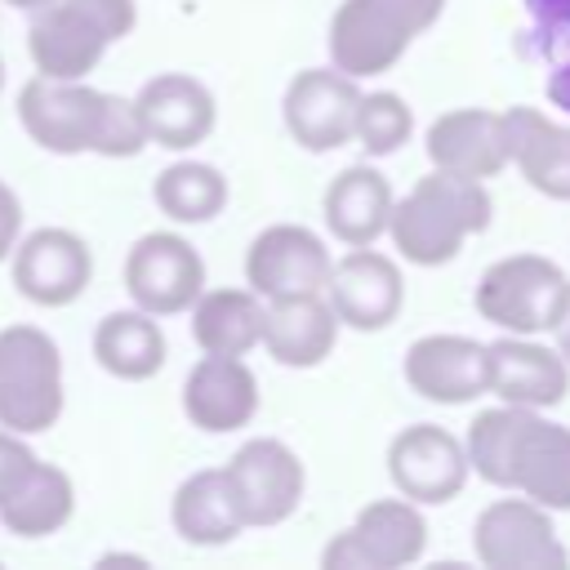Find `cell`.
<instances>
[{
  "instance_id": "34",
  "label": "cell",
  "mask_w": 570,
  "mask_h": 570,
  "mask_svg": "<svg viewBox=\"0 0 570 570\" xmlns=\"http://www.w3.org/2000/svg\"><path fill=\"white\" fill-rule=\"evenodd\" d=\"M18 232H22V200H18V191L0 178V263H4L9 249L18 245Z\"/></svg>"
},
{
  "instance_id": "21",
  "label": "cell",
  "mask_w": 570,
  "mask_h": 570,
  "mask_svg": "<svg viewBox=\"0 0 570 570\" xmlns=\"http://www.w3.org/2000/svg\"><path fill=\"white\" fill-rule=\"evenodd\" d=\"M338 316L325 294H294V298H267L263 307V347L272 361L289 370H312L334 352Z\"/></svg>"
},
{
  "instance_id": "20",
  "label": "cell",
  "mask_w": 570,
  "mask_h": 570,
  "mask_svg": "<svg viewBox=\"0 0 570 570\" xmlns=\"http://www.w3.org/2000/svg\"><path fill=\"white\" fill-rule=\"evenodd\" d=\"M508 472H512V490H521L539 508L570 512V428L539 419V410H530V419L512 441Z\"/></svg>"
},
{
  "instance_id": "32",
  "label": "cell",
  "mask_w": 570,
  "mask_h": 570,
  "mask_svg": "<svg viewBox=\"0 0 570 570\" xmlns=\"http://www.w3.org/2000/svg\"><path fill=\"white\" fill-rule=\"evenodd\" d=\"M31 463H36L31 445H27L18 432H4V428H0V499L31 472Z\"/></svg>"
},
{
  "instance_id": "33",
  "label": "cell",
  "mask_w": 570,
  "mask_h": 570,
  "mask_svg": "<svg viewBox=\"0 0 570 570\" xmlns=\"http://www.w3.org/2000/svg\"><path fill=\"white\" fill-rule=\"evenodd\" d=\"M321 566H325V570H374V561L365 557V548L356 543L352 530H343V534H334V539L325 543Z\"/></svg>"
},
{
  "instance_id": "24",
  "label": "cell",
  "mask_w": 570,
  "mask_h": 570,
  "mask_svg": "<svg viewBox=\"0 0 570 570\" xmlns=\"http://www.w3.org/2000/svg\"><path fill=\"white\" fill-rule=\"evenodd\" d=\"M169 521L174 530L196 543V548H223L232 543L245 521H240V508H236V494H232V481L223 468H205V472H191L178 490H174V503H169Z\"/></svg>"
},
{
  "instance_id": "1",
  "label": "cell",
  "mask_w": 570,
  "mask_h": 570,
  "mask_svg": "<svg viewBox=\"0 0 570 570\" xmlns=\"http://www.w3.org/2000/svg\"><path fill=\"white\" fill-rule=\"evenodd\" d=\"M18 120H22L27 138L53 156L94 151L107 160H125L147 147L134 98L102 94L85 80L31 76L18 89Z\"/></svg>"
},
{
  "instance_id": "30",
  "label": "cell",
  "mask_w": 570,
  "mask_h": 570,
  "mask_svg": "<svg viewBox=\"0 0 570 570\" xmlns=\"http://www.w3.org/2000/svg\"><path fill=\"white\" fill-rule=\"evenodd\" d=\"M530 419V410L525 405H494V410H481L476 419H472V428H468V468L481 476V481H490V485H499V490H512V472H508V459H512V441H517V432H521V423Z\"/></svg>"
},
{
  "instance_id": "5",
  "label": "cell",
  "mask_w": 570,
  "mask_h": 570,
  "mask_svg": "<svg viewBox=\"0 0 570 570\" xmlns=\"http://www.w3.org/2000/svg\"><path fill=\"white\" fill-rule=\"evenodd\" d=\"M566 272L543 254H508L476 281V312L508 334H548Z\"/></svg>"
},
{
  "instance_id": "8",
  "label": "cell",
  "mask_w": 570,
  "mask_h": 570,
  "mask_svg": "<svg viewBox=\"0 0 570 570\" xmlns=\"http://www.w3.org/2000/svg\"><path fill=\"white\" fill-rule=\"evenodd\" d=\"M330 263L334 258L312 227L272 223L245 249V281L263 303L267 298H294V294H325Z\"/></svg>"
},
{
  "instance_id": "35",
  "label": "cell",
  "mask_w": 570,
  "mask_h": 570,
  "mask_svg": "<svg viewBox=\"0 0 570 570\" xmlns=\"http://www.w3.org/2000/svg\"><path fill=\"white\" fill-rule=\"evenodd\" d=\"M548 334H552V347H557V352L566 356V365H570V281H566V289H561V303H557V312H552Z\"/></svg>"
},
{
  "instance_id": "15",
  "label": "cell",
  "mask_w": 570,
  "mask_h": 570,
  "mask_svg": "<svg viewBox=\"0 0 570 570\" xmlns=\"http://www.w3.org/2000/svg\"><path fill=\"white\" fill-rule=\"evenodd\" d=\"M134 111H138V125H142L147 142L169 147V151H187V147L205 142L214 134V120H218L214 94L187 71L151 76L134 94Z\"/></svg>"
},
{
  "instance_id": "25",
  "label": "cell",
  "mask_w": 570,
  "mask_h": 570,
  "mask_svg": "<svg viewBox=\"0 0 570 570\" xmlns=\"http://www.w3.org/2000/svg\"><path fill=\"white\" fill-rule=\"evenodd\" d=\"M76 512V485L53 463H31V472L0 499V525L18 539H45L62 530Z\"/></svg>"
},
{
  "instance_id": "12",
  "label": "cell",
  "mask_w": 570,
  "mask_h": 570,
  "mask_svg": "<svg viewBox=\"0 0 570 570\" xmlns=\"http://www.w3.org/2000/svg\"><path fill=\"white\" fill-rule=\"evenodd\" d=\"M414 36V22L392 0H343L330 22V62L352 80L383 76Z\"/></svg>"
},
{
  "instance_id": "26",
  "label": "cell",
  "mask_w": 570,
  "mask_h": 570,
  "mask_svg": "<svg viewBox=\"0 0 570 570\" xmlns=\"http://www.w3.org/2000/svg\"><path fill=\"white\" fill-rule=\"evenodd\" d=\"M263 298L254 289H200L191 312V338L214 356H245L263 338Z\"/></svg>"
},
{
  "instance_id": "36",
  "label": "cell",
  "mask_w": 570,
  "mask_h": 570,
  "mask_svg": "<svg viewBox=\"0 0 570 570\" xmlns=\"http://www.w3.org/2000/svg\"><path fill=\"white\" fill-rule=\"evenodd\" d=\"M392 4L414 22V31H428L441 18V9H445V0H392Z\"/></svg>"
},
{
  "instance_id": "4",
  "label": "cell",
  "mask_w": 570,
  "mask_h": 570,
  "mask_svg": "<svg viewBox=\"0 0 570 570\" xmlns=\"http://www.w3.org/2000/svg\"><path fill=\"white\" fill-rule=\"evenodd\" d=\"M62 414V352L40 325L0 330V428L49 432Z\"/></svg>"
},
{
  "instance_id": "18",
  "label": "cell",
  "mask_w": 570,
  "mask_h": 570,
  "mask_svg": "<svg viewBox=\"0 0 570 570\" xmlns=\"http://www.w3.org/2000/svg\"><path fill=\"white\" fill-rule=\"evenodd\" d=\"M428 160L432 169L463 174V178H494L508 165V129L503 111L485 107H459L428 125Z\"/></svg>"
},
{
  "instance_id": "19",
  "label": "cell",
  "mask_w": 570,
  "mask_h": 570,
  "mask_svg": "<svg viewBox=\"0 0 570 570\" xmlns=\"http://www.w3.org/2000/svg\"><path fill=\"white\" fill-rule=\"evenodd\" d=\"M183 414L200 432H236L258 414V379L240 356L205 352L183 383Z\"/></svg>"
},
{
  "instance_id": "37",
  "label": "cell",
  "mask_w": 570,
  "mask_h": 570,
  "mask_svg": "<svg viewBox=\"0 0 570 570\" xmlns=\"http://www.w3.org/2000/svg\"><path fill=\"white\" fill-rule=\"evenodd\" d=\"M13 9H40V4H49V0H9Z\"/></svg>"
},
{
  "instance_id": "11",
  "label": "cell",
  "mask_w": 570,
  "mask_h": 570,
  "mask_svg": "<svg viewBox=\"0 0 570 570\" xmlns=\"http://www.w3.org/2000/svg\"><path fill=\"white\" fill-rule=\"evenodd\" d=\"M468 450L436 423H410L387 445V476L410 503H450L468 485Z\"/></svg>"
},
{
  "instance_id": "10",
  "label": "cell",
  "mask_w": 570,
  "mask_h": 570,
  "mask_svg": "<svg viewBox=\"0 0 570 570\" xmlns=\"http://www.w3.org/2000/svg\"><path fill=\"white\" fill-rule=\"evenodd\" d=\"M9 276H13V289L27 303L67 307V303H76L85 294V285L94 276V254L76 232L40 227V232L22 236L9 249Z\"/></svg>"
},
{
  "instance_id": "27",
  "label": "cell",
  "mask_w": 570,
  "mask_h": 570,
  "mask_svg": "<svg viewBox=\"0 0 570 570\" xmlns=\"http://www.w3.org/2000/svg\"><path fill=\"white\" fill-rule=\"evenodd\" d=\"M94 356L111 379L142 383V379H156L165 365V334L156 316L142 307L107 312L94 330Z\"/></svg>"
},
{
  "instance_id": "14",
  "label": "cell",
  "mask_w": 570,
  "mask_h": 570,
  "mask_svg": "<svg viewBox=\"0 0 570 570\" xmlns=\"http://www.w3.org/2000/svg\"><path fill=\"white\" fill-rule=\"evenodd\" d=\"M325 289H330V307H334L338 325H352L361 334L392 325L405 303L401 267L370 245H352L338 263H330Z\"/></svg>"
},
{
  "instance_id": "28",
  "label": "cell",
  "mask_w": 570,
  "mask_h": 570,
  "mask_svg": "<svg viewBox=\"0 0 570 570\" xmlns=\"http://www.w3.org/2000/svg\"><path fill=\"white\" fill-rule=\"evenodd\" d=\"M356 543L365 548V557L374 561V570H401L414 566L428 548V521L419 512V503L410 499H374L361 508L356 525H352Z\"/></svg>"
},
{
  "instance_id": "3",
  "label": "cell",
  "mask_w": 570,
  "mask_h": 570,
  "mask_svg": "<svg viewBox=\"0 0 570 570\" xmlns=\"http://www.w3.org/2000/svg\"><path fill=\"white\" fill-rule=\"evenodd\" d=\"M138 22L134 0H49L31 9L27 49L36 62V76L53 80H85L107 45L125 40Z\"/></svg>"
},
{
  "instance_id": "9",
  "label": "cell",
  "mask_w": 570,
  "mask_h": 570,
  "mask_svg": "<svg viewBox=\"0 0 570 570\" xmlns=\"http://www.w3.org/2000/svg\"><path fill=\"white\" fill-rule=\"evenodd\" d=\"M223 472L232 481L245 525H281L285 517H294V508L303 499V481H307L303 459L276 436L245 441Z\"/></svg>"
},
{
  "instance_id": "22",
  "label": "cell",
  "mask_w": 570,
  "mask_h": 570,
  "mask_svg": "<svg viewBox=\"0 0 570 570\" xmlns=\"http://www.w3.org/2000/svg\"><path fill=\"white\" fill-rule=\"evenodd\" d=\"M503 129H508V165H517L534 191L552 200H570V125H557L534 107H508Z\"/></svg>"
},
{
  "instance_id": "16",
  "label": "cell",
  "mask_w": 570,
  "mask_h": 570,
  "mask_svg": "<svg viewBox=\"0 0 570 570\" xmlns=\"http://www.w3.org/2000/svg\"><path fill=\"white\" fill-rule=\"evenodd\" d=\"M405 383L436 405L476 401L490 387L485 343L463 334H423L405 347Z\"/></svg>"
},
{
  "instance_id": "17",
  "label": "cell",
  "mask_w": 570,
  "mask_h": 570,
  "mask_svg": "<svg viewBox=\"0 0 570 570\" xmlns=\"http://www.w3.org/2000/svg\"><path fill=\"white\" fill-rule=\"evenodd\" d=\"M485 365H490V387L508 405L525 410H548L561 405L570 392V365L557 347L534 343V334H508L499 343H485Z\"/></svg>"
},
{
  "instance_id": "2",
  "label": "cell",
  "mask_w": 570,
  "mask_h": 570,
  "mask_svg": "<svg viewBox=\"0 0 570 570\" xmlns=\"http://www.w3.org/2000/svg\"><path fill=\"white\" fill-rule=\"evenodd\" d=\"M490 218H494V205L481 178L432 169L401 200H392L387 232L401 258L419 267H441L463 249L468 236L485 232Z\"/></svg>"
},
{
  "instance_id": "23",
  "label": "cell",
  "mask_w": 570,
  "mask_h": 570,
  "mask_svg": "<svg viewBox=\"0 0 570 570\" xmlns=\"http://www.w3.org/2000/svg\"><path fill=\"white\" fill-rule=\"evenodd\" d=\"M392 183L370 165H347L325 187V227L343 245H374L387 232Z\"/></svg>"
},
{
  "instance_id": "13",
  "label": "cell",
  "mask_w": 570,
  "mask_h": 570,
  "mask_svg": "<svg viewBox=\"0 0 570 570\" xmlns=\"http://www.w3.org/2000/svg\"><path fill=\"white\" fill-rule=\"evenodd\" d=\"M361 89L338 67H307L285 89V129L303 151H334L352 138Z\"/></svg>"
},
{
  "instance_id": "29",
  "label": "cell",
  "mask_w": 570,
  "mask_h": 570,
  "mask_svg": "<svg viewBox=\"0 0 570 570\" xmlns=\"http://www.w3.org/2000/svg\"><path fill=\"white\" fill-rule=\"evenodd\" d=\"M151 200L174 223H209L227 205V178L205 160H178L156 174Z\"/></svg>"
},
{
  "instance_id": "31",
  "label": "cell",
  "mask_w": 570,
  "mask_h": 570,
  "mask_svg": "<svg viewBox=\"0 0 570 570\" xmlns=\"http://www.w3.org/2000/svg\"><path fill=\"white\" fill-rule=\"evenodd\" d=\"M414 134V111L405 107L401 94L392 89H374V94H361L356 102V120H352V138L370 151V156H392L410 142Z\"/></svg>"
},
{
  "instance_id": "7",
  "label": "cell",
  "mask_w": 570,
  "mask_h": 570,
  "mask_svg": "<svg viewBox=\"0 0 570 570\" xmlns=\"http://www.w3.org/2000/svg\"><path fill=\"white\" fill-rule=\"evenodd\" d=\"M472 543L481 566L490 570H561L566 566V548L552 530L548 508H539L534 499H494L476 525H472Z\"/></svg>"
},
{
  "instance_id": "6",
  "label": "cell",
  "mask_w": 570,
  "mask_h": 570,
  "mask_svg": "<svg viewBox=\"0 0 570 570\" xmlns=\"http://www.w3.org/2000/svg\"><path fill=\"white\" fill-rule=\"evenodd\" d=\"M125 289L134 307L151 316H178L187 312L205 289V263L191 240L178 232H147L125 254Z\"/></svg>"
},
{
  "instance_id": "38",
  "label": "cell",
  "mask_w": 570,
  "mask_h": 570,
  "mask_svg": "<svg viewBox=\"0 0 570 570\" xmlns=\"http://www.w3.org/2000/svg\"><path fill=\"white\" fill-rule=\"evenodd\" d=\"M0 89H4V58H0Z\"/></svg>"
}]
</instances>
